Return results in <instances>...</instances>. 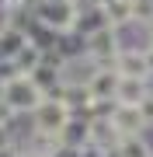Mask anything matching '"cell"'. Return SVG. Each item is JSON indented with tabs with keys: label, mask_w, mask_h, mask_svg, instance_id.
<instances>
[{
	"label": "cell",
	"mask_w": 153,
	"mask_h": 157,
	"mask_svg": "<svg viewBox=\"0 0 153 157\" xmlns=\"http://www.w3.org/2000/svg\"><path fill=\"white\" fill-rule=\"evenodd\" d=\"M59 143H63V147H73V150H84V147L91 143V119H84V115H70L66 129L59 133Z\"/></svg>",
	"instance_id": "8"
},
{
	"label": "cell",
	"mask_w": 153,
	"mask_h": 157,
	"mask_svg": "<svg viewBox=\"0 0 153 157\" xmlns=\"http://www.w3.org/2000/svg\"><path fill=\"white\" fill-rule=\"evenodd\" d=\"M17 119H21V115H17V112H14V108H11V105H7V101H4V98H0V129H11V126L17 122Z\"/></svg>",
	"instance_id": "14"
},
{
	"label": "cell",
	"mask_w": 153,
	"mask_h": 157,
	"mask_svg": "<svg viewBox=\"0 0 153 157\" xmlns=\"http://www.w3.org/2000/svg\"><path fill=\"white\" fill-rule=\"evenodd\" d=\"M115 150H118V157H153V140H150V133L122 136Z\"/></svg>",
	"instance_id": "9"
},
{
	"label": "cell",
	"mask_w": 153,
	"mask_h": 157,
	"mask_svg": "<svg viewBox=\"0 0 153 157\" xmlns=\"http://www.w3.org/2000/svg\"><path fill=\"white\" fill-rule=\"evenodd\" d=\"M108 119H111V126H115L118 136H139V133H146V122H143V115H139L136 105H118V101H115V108H111Z\"/></svg>",
	"instance_id": "5"
},
{
	"label": "cell",
	"mask_w": 153,
	"mask_h": 157,
	"mask_svg": "<svg viewBox=\"0 0 153 157\" xmlns=\"http://www.w3.org/2000/svg\"><path fill=\"white\" fill-rule=\"evenodd\" d=\"M150 91H153V80L150 77H118L115 101H118V105H139Z\"/></svg>",
	"instance_id": "7"
},
{
	"label": "cell",
	"mask_w": 153,
	"mask_h": 157,
	"mask_svg": "<svg viewBox=\"0 0 153 157\" xmlns=\"http://www.w3.org/2000/svg\"><path fill=\"white\" fill-rule=\"evenodd\" d=\"M118 49H122V39H118V28L115 25H104V28L84 35V52L97 67H111V59L118 56Z\"/></svg>",
	"instance_id": "3"
},
{
	"label": "cell",
	"mask_w": 153,
	"mask_h": 157,
	"mask_svg": "<svg viewBox=\"0 0 153 157\" xmlns=\"http://www.w3.org/2000/svg\"><path fill=\"white\" fill-rule=\"evenodd\" d=\"M70 115H73V112H70L63 101L46 98L31 115H24V119H28V133H42V136H56V140H59V133L66 129Z\"/></svg>",
	"instance_id": "2"
},
{
	"label": "cell",
	"mask_w": 153,
	"mask_h": 157,
	"mask_svg": "<svg viewBox=\"0 0 153 157\" xmlns=\"http://www.w3.org/2000/svg\"><path fill=\"white\" fill-rule=\"evenodd\" d=\"M146 35H150V45H153V21L146 25Z\"/></svg>",
	"instance_id": "16"
},
{
	"label": "cell",
	"mask_w": 153,
	"mask_h": 157,
	"mask_svg": "<svg viewBox=\"0 0 153 157\" xmlns=\"http://www.w3.org/2000/svg\"><path fill=\"white\" fill-rule=\"evenodd\" d=\"M24 45H28V35H24V32L11 28V25L0 32V52H4V59H14L17 52L24 49Z\"/></svg>",
	"instance_id": "10"
},
{
	"label": "cell",
	"mask_w": 153,
	"mask_h": 157,
	"mask_svg": "<svg viewBox=\"0 0 153 157\" xmlns=\"http://www.w3.org/2000/svg\"><path fill=\"white\" fill-rule=\"evenodd\" d=\"M111 70L118 73V77H150L146 49H143V45H122L118 56L111 59Z\"/></svg>",
	"instance_id": "4"
},
{
	"label": "cell",
	"mask_w": 153,
	"mask_h": 157,
	"mask_svg": "<svg viewBox=\"0 0 153 157\" xmlns=\"http://www.w3.org/2000/svg\"><path fill=\"white\" fill-rule=\"evenodd\" d=\"M0 98H4L17 115H31L35 108L46 101V94H42V91L35 87V80L24 77V73H14L11 80H4V84H0Z\"/></svg>",
	"instance_id": "1"
},
{
	"label": "cell",
	"mask_w": 153,
	"mask_h": 157,
	"mask_svg": "<svg viewBox=\"0 0 153 157\" xmlns=\"http://www.w3.org/2000/svg\"><path fill=\"white\" fill-rule=\"evenodd\" d=\"M136 108H139V115H143V122H146V133H150V129H153V91H150V94H146V98L139 101Z\"/></svg>",
	"instance_id": "13"
},
{
	"label": "cell",
	"mask_w": 153,
	"mask_h": 157,
	"mask_svg": "<svg viewBox=\"0 0 153 157\" xmlns=\"http://www.w3.org/2000/svg\"><path fill=\"white\" fill-rule=\"evenodd\" d=\"M0 59H4V52H0Z\"/></svg>",
	"instance_id": "17"
},
{
	"label": "cell",
	"mask_w": 153,
	"mask_h": 157,
	"mask_svg": "<svg viewBox=\"0 0 153 157\" xmlns=\"http://www.w3.org/2000/svg\"><path fill=\"white\" fill-rule=\"evenodd\" d=\"M17 157H42V154H38V150H31V147H24V143H21V150H17Z\"/></svg>",
	"instance_id": "15"
},
{
	"label": "cell",
	"mask_w": 153,
	"mask_h": 157,
	"mask_svg": "<svg viewBox=\"0 0 153 157\" xmlns=\"http://www.w3.org/2000/svg\"><path fill=\"white\" fill-rule=\"evenodd\" d=\"M115 91H118V73L111 67H97L94 77L87 80V94L94 101H115Z\"/></svg>",
	"instance_id": "6"
},
{
	"label": "cell",
	"mask_w": 153,
	"mask_h": 157,
	"mask_svg": "<svg viewBox=\"0 0 153 157\" xmlns=\"http://www.w3.org/2000/svg\"><path fill=\"white\" fill-rule=\"evenodd\" d=\"M129 17L136 25H150L153 21V0H129Z\"/></svg>",
	"instance_id": "12"
},
{
	"label": "cell",
	"mask_w": 153,
	"mask_h": 157,
	"mask_svg": "<svg viewBox=\"0 0 153 157\" xmlns=\"http://www.w3.org/2000/svg\"><path fill=\"white\" fill-rule=\"evenodd\" d=\"M11 63H14V70H17V73H24V77H28V73H35V70L42 67V49H35V45L28 42V45H24V49L17 52Z\"/></svg>",
	"instance_id": "11"
}]
</instances>
